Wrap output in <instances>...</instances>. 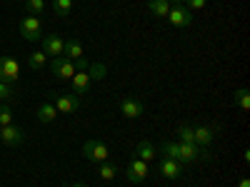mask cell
I'll return each mask as SVG.
<instances>
[{
    "instance_id": "30",
    "label": "cell",
    "mask_w": 250,
    "mask_h": 187,
    "mask_svg": "<svg viewBox=\"0 0 250 187\" xmlns=\"http://www.w3.org/2000/svg\"><path fill=\"white\" fill-rule=\"evenodd\" d=\"M240 187H250V180H248V177H243V180H240Z\"/></svg>"
},
{
    "instance_id": "27",
    "label": "cell",
    "mask_w": 250,
    "mask_h": 187,
    "mask_svg": "<svg viewBox=\"0 0 250 187\" xmlns=\"http://www.w3.org/2000/svg\"><path fill=\"white\" fill-rule=\"evenodd\" d=\"M13 97H15L13 85H5V82H0V100H13Z\"/></svg>"
},
{
    "instance_id": "32",
    "label": "cell",
    "mask_w": 250,
    "mask_h": 187,
    "mask_svg": "<svg viewBox=\"0 0 250 187\" xmlns=\"http://www.w3.org/2000/svg\"><path fill=\"white\" fill-rule=\"evenodd\" d=\"M168 3H175V5H183V3H185V0H168Z\"/></svg>"
},
{
    "instance_id": "19",
    "label": "cell",
    "mask_w": 250,
    "mask_h": 187,
    "mask_svg": "<svg viewBox=\"0 0 250 187\" xmlns=\"http://www.w3.org/2000/svg\"><path fill=\"white\" fill-rule=\"evenodd\" d=\"M45 60H48V55L43 50H35V53L28 55V68L30 70H43L45 68Z\"/></svg>"
},
{
    "instance_id": "25",
    "label": "cell",
    "mask_w": 250,
    "mask_h": 187,
    "mask_svg": "<svg viewBox=\"0 0 250 187\" xmlns=\"http://www.w3.org/2000/svg\"><path fill=\"white\" fill-rule=\"evenodd\" d=\"M90 77H95V80H103L105 77V65H100V62H95V65H88V70H85Z\"/></svg>"
},
{
    "instance_id": "17",
    "label": "cell",
    "mask_w": 250,
    "mask_h": 187,
    "mask_svg": "<svg viewBox=\"0 0 250 187\" xmlns=\"http://www.w3.org/2000/svg\"><path fill=\"white\" fill-rule=\"evenodd\" d=\"M148 10H150L155 18H168L170 3H168V0H148Z\"/></svg>"
},
{
    "instance_id": "18",
    "label": "cell",
    "mask_w": 250,
    "mask_h": 187,
    "mask_svg": "<svg viewBox=\"0 0 250 187\" xmlns=\"http://www.w3.org/2000/svg\"><path fill=\"white\" fill-rule=\"evenodd\" d=\"M62 55H65L68 60L83 57V43L80 40H65V50H62Z\"/></svg>"
},
{
    "instance_id": "9",
    "label": "cell",
    "mask_w": 250,
    "mask_h": 187,
    "mask_svg": "<svg viewBox=\"0 0 250 187\" xmlns=\"http://www.w3.org/2000/svg\"><path fill=\"white\" fill-rule=\"evenodd\" d=\"M50 102L55 105V110H58V112H62V115L75 112V110L80 108L78 95H58V97H55V100H50Z\"/></svg>"
},
{
    "instance_id": "24",
    "label": "cell",
    "mask_w": 250,
    "mask_h": 187,
    "mask_svg": "<svg viewBox=\"0 0 250 187\" xmlns=\"http://www.w3.org/2000/svg\"><path fill=\"white\" fill-rule=\"evenodd\" d=\"M25 10L30 15H40L45 10V0H25Z\"/></svg>"
},
{
    "instance_id": "29",
    "label": "cell",
    "mask_w": 250,
    "mask_h": 187,
    "mask_svg": "<svg viewBox=\"0 0 250 187\" xmlns=\"http://www.w3.org/2000/svg\"><path fill=\"white\" fill-rule=\"evenodd\" d=\"M75 62V70H88V60L85 57H78V60H73Z\"/></svg>"
},
{
    "instance_id": "23",
    "label": "cell",
    "mask_w": 250,
    "mask_h": 187,
    "mask_svg": "<svg viewBox=\"0 0 250 187\" xmlns=\"http://www.w3.org/2000/svg\"><path fill=\"white\" fill-rule=\"evenodd\" d=\"M175 140H178V142H188V145H195L193 128H178V130H175Z\"/></svg>"
},
{
    "instance_id": "11",
    "label": "cell",
    "mask_w": 250,
    "mask_h": 187,
    "mask_svg": "<svg viewBox=\"0 0 250 187\" xmlns=\"http://www.w3.org/2000/svg\"><path fill=\"white\" fill-rule=\"evenodd\" d=\"M160 175L168 177V180H178L183 175V165L178 160H170V157H163L160 160Z\"/></svg>"
},
{
    "instance_id": "3",
    "label": "cell",
    "mask_w": 250,
    "mask_h": 187,
    "mask_svg": "<svg viewBox=\"0 0 250 187\" xmlns=\"http://www.w3.org/2000/svg\"><path fill=\"white\" fill-rule=\"evenodd\" d=\"M20 35H23V40H28V43L43 40V25H40L38 15H28V18L20 20Z\"/></svg>"
},
{
    "instance_id": "13",
    "label": "cell",
    "mask_w": 250,
    "mask_h": 187,
    "mask_svg": "<svg viewBox=\"0 0 250 187\" xmlns=\"http://www.w3.org/2000/svg\"><path fill=\"white\" fill-rule=\"evenodd\" d=\"M215 132H218L215 125H210V128H193L195 145H198V148H208V145H210V142L215 140Z\"/></svg>"
},
{
    "instance_id": "28",
    "label": "cell",
    "mask_w": 250,
    "mask_h": 187,
    "mask_svg": "<svg viewBox=\"0 0 250 187\" xmlns=\"http://www.w3.org/2000/svg\"><path fill=\"white\" fill-rule=\"evenodd\" d=\"M205 5H208V0H185V8L190 10V13H195V10H200Z\"/></svg>"
},
{
    "instance_id": "26",
    "label": "cell",
    "mask_w": 250,
    "mask_h": 187,
    "mask_svg": "<svg viewBox=\"0 0 250 187\" xmlns=\"http://www.w3.org/2000/svg\"><path fill=\"white\" fill-rule=\"evenodd\" d=\"M5 125H13V112L8 105L0 108V128H5Z\"/></svg>"
},
{
    "instance_id": "7",
    "label": "cell",
    "mask_w": 250,
    "mask_h": 187,
    "mask_svg": "<svg viewBox=\"0 0 250 187\" xmlns=\"http://www.w3.org/2000/svg\"><path fill=\"white\" fill-rule=\"evenodd\" d=\"M168 23L173 25V28H188L193 23V13L188 10L185 5H175V8H170V13H168Z\"/></svg>"
},
{
    "instance_id": "8",
    "label": "cell",
    "mask_w": 250,
    "mask_h": 187,
    "mask_svg": "<svg viewBox=\"0 0 250 187\" xmlns=\"http://www.w3.org/2000/svg\"><path fill=\"white\" fill-rule=\"evenodd\" d=\"M43 50L45 55H53V57H58V55H62V50H65V40H62V35H43Z\"/></svg>"
},
{
    "instance_id": "10",
    "label": "cell",
    "mask_w": 250,
    "mask_h": 187,
    "mask_svg": "<svg viewBox=\"0 0 250 187\" xmlns=\"http://www.w3.org/2000/svg\"><path fill=\"white\" fill-rule=\"evenodd\" d=\"M120 112H123V117H128V120H135V117H140L143 115V102L140 100H135V97H123L120 100Z\"/></svg>"
},
{
    "instance_id": "22",
    "label": "cell",
    "mask_w": 250,
    "mask_h": 187,
    "mask_svg": "<svg viewBox=\"0 0 250 187\" xmlns=\"http://www.w3.org/2000/svg\"><path fill=\"white\" fill-rule=\"evenodd\" d=\"M53 10L58 13V15H70L73 13V0H53Z\"/></svg>"
},
{
    "instance_id": "21",
    "label": "cell",
    "mask_w": 250,
    "mask_h": 187,
    "mask_svg": "<svg viewBox=\"0 0 250 187\" xmlns=\"http://www.w3.org/2000/svg\"><path fill=\"white\" fill-rule=\"evenodd\" d=\"M235 102H238V108H240L243 112H248V110H250V93H248V88L235 90Z\"/></svg>"
},
{
    "instance_id": "12",
    "label": "cell",
    "mask_w": 250,
    "mask_h": 187,
    "mask_svg": "<svg viewBox=\"0 0 250 187\" xmlns=\"http://www.w3.org/2000/svg\"><path fill=\"white\" fill-rule=\"evenodd\" d=\"M23 130L15 128V125H5V128H0V142H5V145H20L23 142Z\"/></svg>"
},
{
    "instance_id": "15",
    "label": "cell",
    "mask_w": 250,
    "mask_h": 187,
    "mask_svg": "<svg viewBox=\"0 0 250 187\" xmlns=\"http://www.w3.org/2000/svg\"><path fill=\"white\" fill-rule=\"evenodd\" d=\"M135 157H140V160H145V162H153V160H155V145H153L150 140L138 142V145H135Z\"/></svg>"
},
{
    "instance_id": "14",
    "label": "cell",
    "mask_w": 250,
    "mask_h": 187,
    "mask_svg": "<svg viewBox=\"0 0 250 187\" xmlns=\"http://www.w3.org/2000/svg\"><path fill=\"white\" fill-rule=\"evenodd\" d=\"M70 88H73V95L88 93V88H90V75H88L85 70H78V73L70 77Z\"/></svg>"
},
{
    "instance_id": "6",
    "label": "cell",
    "mask_w": 250,
    "mask_h": 187,
    "mask_svg": "<svg viewBox=\"0 0 250 187\" xmlns=\"http://www.w3.org/2000/svg\"><path fill=\"white\" fill-rule=\"evenodd\" d=\"M50 70H53V75H55V77H60V80H70V77L78 73V70H75V62H73V60H68L65 55L53 57Z\"/></svg>"
},
{
    "instance_id": "5",
    "label": "cell",
    "mask_w": 250,
    "mask_h": 187,
    "mask_svg": "<svg viewBox=\"0 0 250 187\" xmlns=\"http://www.w3.org/2000/svg\"><path fill=\"white\" fill-rule=\"evenodd\" d=\"M18 75H20L18 60H13V57H8V55L0 57V82L13 85V82H18Z\"/></svg>"
},
{
    "instance_id": "1",
    "label": "cell",
    "mask_w": 250,
    "mask_h": 187,
    "mask_svg": "<svg viewBox=\"0 0 250 187\" xmlns=\"http://www.w3.org/2000/svg\"><path fill=\"white\" fill-rule=\"evenodd\" d=\"M160 152L165 157H170V160H178L180 165H188V162H195V160H210V150L208 148H198V145H188V142H163L160 145Z\"/></svg>"
},
{
    "instance_id": "31",
    "label": "cell",
    "mask_w": 250,
    "mask_h": 187,
    "mask_svg": "<svg viewBox=\"0 0 250 187\" xmlns=\"http://www.w3.org/2000/svg\"><path fill=\"white\" fill-rule=\"evenodd\" d=\"M73 187H90V185H85V182H73Z\"/></svg>"
},
{
    "instance_id": "20",
    "label": "cell",
    "mask_w": 250,
    "mask_h": 187,
    "mask_svg": "<svg viewBox=\"0 0 250 187\" xmlns=\"http://www.w3.org/2000/svg\"><path fill=\"white\" fill-rule=\"evenodd\" d=\"M98 175H100L103 180H115V175H118V168H115V162H110V160L100 162V170H98Z\"/></svg>"
},
{
    "instance_id": "2",
    "label": "cell",
    "mask_w": 250,
    "mask_h": 187,
    "mask_svg": "<svg viewBox=\"0 0 250 187\" xmlns=\"http://www.w3.org/2000/svg\"><path fill=\"white\" fill-rule=\"evenodd\" d=\"M83 157H85L88 162H105L110 160V150H108V145L105 142H100V140H88L85 145H83Z\"/></svg>"
},
{
    "instance_id": "4",
    "label": "cell",
    "mask_w": 250,
    "mask_h": 187,
    "mask_svg": "<svg viewBox=\"0 0 250 187\" xmlns=\"http://www.w3.org/2000/svg\"><path fill=\"white\" fill-rule=\"evenodd\" d=\"M148 175H150V162H145V160H140V157L133 155V160L128 162V168H125V177L138 185V182H143Z\"/></svg>"
},
{
    "instance_id": "16",
    "label": "cell",
    "mask_w": 250,
    "mask_h": 187,
    "mask_svg": "<svg viewBox=\"0 0 250 187\" xmlns=\"http://www.w3.org/2000/svg\"><path fill=\"white\" fill-rule=\"evenodd\" d=\"M35 115H38V120H40V122H55V117H58V110H55V105H53L50 100H45L43 105L38 108V112H35Z\"/></svg>"
}]
</instances>
